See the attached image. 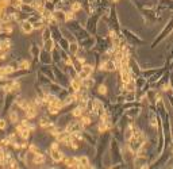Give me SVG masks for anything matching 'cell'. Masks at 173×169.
<instances>
[{
    "mask_svg": "<svg viewBox=\"0 0 173 169\" xmlns=\"http://www.w3.org/2000/svg\"><path fill=\"white\" fill-rule=\"evenodd\" d=\"M172 30H173V18L169 20V22H168V25L165 26V29L161 31V34H159V35L156 38V41L153 42V46H156V45L158 44V42H161L162 39L165 38V37H168V35H169V34L172 33Z\"/></svg>",
    "mask_w": 173,
    "mask_h": 169,
    "instance_id": "1",
    "label": "cell"
},
{
    "mask_svg": "<svg viewBox=\"0 0 173 169\" xmlns=\"http://www.w3.org/2000/svg\"><path fill=\"white\" fill-rule=\"evenodd\" d=\"M92 72H93V66L84 64V65L81 66V71H80V73H78V77L83 80V79H85V77H89V76H91Z\"/></svg>",
    "mask_w": 173,
    "mask_h": 169,
    "instance_id": "2",
    "label": "cell"
},
{
    "mask_svg": "<svg viewBox=\"0 0 173 169\" xmlns=\"http://www.w3.org/2000/svg\"><path fill=\"white\" fill-rule=\"evenodd\" d=\"M50 157H51V160H53L54 162H59V161H62V160H64L65 154L61 152V150H58V149H54V150H51V153H50Z\"/></svg>",
    "mask_w": 173,
    "mask_h": 169,
    "instance_id": "3",
    "label": "cell"
},
{
    "mask_svg": "<svg viewBox=\"0 0 173 169\" xmlns=\"http://www.w3.org/2000/svg\"><path fill=\"white\" fill-rule=\"evenodd\" d=\"M134 165L137 168H146L147 166V158H146V155H137V158L134 161Z\"/></svg>",
    "mask_w": 173,
    "mask_h": 169,
    "instance_id": "4",
    "label": "cell"
},
{
    "mask_svg": "<svg viewBox=\"0 0 173 169\" xmlns=\"http://www.w3.org/2000/svg\"><path fill=\"white\" fill-rule=\"evenodd\" d=\"M20 29L24 34H31L32 30H34V26H32V23L29 22V20H23V22L20 23Z\"/></svg>",
    "mask_w": 173,
    "mask_h": 169,
    "instance_id": "5",
    "label": "cell"
},
{
    "mask_svg": "<svg viewBox=\"0 0 173 169\" xmlns=\"http://www.w3.org/2000/svg\"><path fill=\"white\" fill-rule=\"evenodd\" d=\"M70 85H72V88H73L74 92H80L81 87H83V84H81V79H80V77H77V79H72Z\"/></svg>",
    "mask_w": 173,
    "mask_h": 169,
    "instance_id": "6",
    "label": "cell"
},
{
    "mask_svg": "<svg viewBox=\"0 0 173 169\" xmlns=\"http://www.w3.org/2000/svg\"><path fill=\"white\" fill-rule=\"evenodd\" d=\"M81 84H83L84 88H86V89H91V88L95 85V80L91 79V77H85V79L81 80Z\"/></svg>",
    "mask_w": 173,
    "mask_h": 169,
    "instance_id": "7",
    "label": "cell"
},
{
    "mask_svg": "<svg viewBox=\"0 0 173 169\" xmlns=\"http://www.w3.org/2000/svg\"><path fill=\"white\" fill-rule=\"evenodd\" d=\"M37 108H35V106H31L30 104L29 107H27V110H26V115H27V118L29 119H32V118H35L37 116Z\"/></svg>",
    "mask_w": 173,
    "mask_h": 169,
    "instance_id": "8",
    "label": "cell"
},
{
    "mask_svg": "<svg viewBox=\"0 0 173 169\" xmlns=\"http://www.w3.org/2000/svg\"><path fill=\"white\" fill-rule=\"evenodd\" d=\"M137 89V84H135L134 80H130L129 83H124V91L127 92H135Z\"/></svg>",
    "mask_w": 173,
    "mask_h": 169,
    "instance_id": "9",
    "label": "cell"
},
{
    "mask_svg": "<svg viewBox=\"0 0 173 169\" xmlns=\"http://www.w3.org/2000/svg\"><path fill=\"white\" fill-rule=\"evenodd\" d=\"M32 162L37 164V165H39V164H43V162H45V155L41 154L39 152L34 153V158H32Z\"/></svg>",
    "mask_w": 173,
    "mask_h": 169,
    "instance_id": "10",
    "label": "cell"
},
{
    "mask_svg": "<svg viewBox=\"0 0 173 169\" xmlns=\"http://www.w3.org/2000/svg\"><path fill=\"white\" fill-rule=\"evenodd\" d=\"M132 135H134V128H132V126L130 125L129 127L126 128V131H124V139H126V141L129 142L130 139L132 138Z\"/></svg>",
    "mask_w": 173,
    "mask_h": 169,
    "instance_id": "11",
    "label": "cell"
},
{
    "mask_svg": "<svg viewBox=\"0 0 173 169\" xmlns=\"http://www.w3.org/2000/svg\"><path fill=\"white\" fill-rule=\"evenodd\" d=\"M78 164H80L81 168H86V166H89V158L86 155H81L78 158Z\"/></svg>",
    "mask_w": 173,
    "mask_h": 169,
    "instance_id": "12",
    "label": "cell"
},
{
    "mask_svg": "<svg viewBox=\"0 0 173 169\" xmlns=\"http://www.w3.org/2000/svg\"><path fill=\"white\" fill-rule=\"evenodd\" d=\"M11 46V42L8 39H4V41H0V50L2 52H7Z\"/></svg>",
    "mask_w": 173,
    "mask_h": 169,
    "instance_id": "13",
    "label": "cell"
},
{
    "mask_svg": "<svg viewBox=\"0 0 173 169\" xmlns=\"http://www.w3.org/2000/svg\"><path fill=\"white\" fill-rule=\"evenodd\" d=\"M39 125L42 126V127L47 128L49 126L51 125V122H50V119H49L47 116H42V118H41V120H39Z\"/></svg>",
    "mask_w": 173,
    "mask_h": 169,
    "instance_id": "14",
    "label": "cell"
},
{
    "mask_svg": "<svg viewBox=\"0 0 173 169\" xmlns=\"http://www.w3.org/2000/svg\"><path fill=\"white\" fill-rule=\"evenodd\" d=\"M59 107H57V106H54V104H49V112L50 114H53V115H57L59 112Z\"/></svg>",
    "mask_w": 173,
    "mask_h": 169,
    "instance_id": "15",
    "label": "cell"
},
{
    "mask_svg": "<svg viewBox=\"0 0 173 169\" xmlns=\"http://www.w3.org/2000/svg\"><path fill=\"white\" fill-rule=\"evenodd\" d=\"M83 111H84V110L81 108V107H76V108L72 111V115H73V116H76V118H78V116L83 115Z\"/></svg>",
    "mask_w": 173,
    "mask_h": 169,
    "instance_id": "16",
    "label": "cell"
},
{
    "mask_svg": "<svg viewBox=\"0 0 173 169\" xmlns=\"http://www.w3.org/2000/svg\"><path fill=\"white\" fill-rule=\"evenodd\" d=\"M18 106L20 107V108H23V110H27V107H29L30 104L27 103L24 99H18Z\"/></svg>",
    "mask_w": 173,
    "mask_h": 169,
    "instance_id": "17",
    "label": "cell"
},
{
    "mask_svg": "<svg viewBox=\"0 0 173 169\" xmlns=\"http://www.w3.org/2000/svg\"><path fill=\"white\" fill-rule=\"evenodd\" d=\"M18 114H16V111H11L10 112V120H11V123H16L18 122Z\"/></svg>",
    "mask_w": 173,
    "mask_h": 169,
    "instance_id": "18",
    "label": "cell"
},
{
    "mask_svg": "<svg viewBox=\"0 0 173 169\" xmlns=\"http://www.w3.org/2000/svg\"><path fill=\"white\" fill-rule=\"evenodd\" d=\"M69 50H70V53H72V54H76V53H77V50H78L77 44H76V42L70 44V45H69Z\"/></svg>",
    "mask_w": 173,
    "mask_h": 169,
    "instance_id": "19",
    "label": "cell"
},
{
    "mask_svg": "<svg viewBox=\"0 0 173 169\" xmlns=\"http://www.w3.org/2000/svg\"><path fill=\"white\" fill-rule=\"evenodd\" d=\"M29 66H30L29 61H22V62L19 64V68L18 69H29Z\"/></svg>",
    "mask_w": 173,
    "mask_h": 169,
    "instance_id": "20",
    "label": "cell"
},
{
    "mask_svg": "<svg viewBox=\"0 0 173 169\" xmlns=\"http://www.w3.org/2000/svg\"><path fill=\"white\" fill-rule=\"evenodd\" d=\"M80 8H81L80 3H78V2H73V3H72V11L76 12V11H78Z\"/></svg>",
    "mask_w": 173,
    "mask_h": 169,
    "instance_id": "21",
    "label": "cell"
},
{
    "mask_svg": "<svg viewBox=\"0 0 173 169\" xmlns=\"http://www.w3.org/2000/svg\"><path fill=\"white\" fill-rule=\"evenodd\" d=\"M74 18V12L69 11V12H65V20H72Z\"/></svg>",
    "mask_w": 173,
    "mask_h": 169,
    "instance_id": "22",
    "label": "cell"
},
{
    "mask_svg": "<svg viewBox=\"0 0 173 169\" xmlns=\"http://www.w3.org/2000/svg\"><path fill=\"white\" fill-rule=\"evenodd\" d=\"M0 164H2V165L5 164V153L3 152L2 149H0Z\"/></svg>",
    "mask_w": 173,
    "mask_h": 169,
    "instance_id": "23",
    "label": "cell"
},
{
    "mask_svg": "<svg viewBox=\"0 0 173 169\" xmlns=\"http://www.w3.org/2000/svg\"><path fill=\"white\" fill-rule=\"evenodd\" d=\"M99 93L105 95V93H107V87H105V85H100V87H99Z\"/></svg>",
    "mask_w": 173,
    "mask_h": 169,
    "instance_id": "24",
    "label": "cell"
},
{
    "mask_svg": "<svg viewBox=\"0 0 173 169\" xmlns=\"http://www.w3.org/2000/svg\"><path fill=\"white\" fill-rule=\"evenodd\" d=\"M29 150H30L31 153H37V152H38V147L35 146V145H30V146H29Z\"/></svg>",
    "mask_w": 173,
    "mask_h": 169,
    "instance_id": "25",
    "label": "cell"
},
{
    "mask_svg": "<svg viewBox=\"0 0 173 169\" xmlns=\"http://www.w3.org/2000/svg\"><path fill=\"white\" fill-rule=\"evenodd\" d=\"M5 126H7V123H5L4 119H0V130H4Z\"/></svg>",
    "mask_w": 173,
    "mask_h": 169,
    "instance_id": "26",
    "label": "cell"
},
{
    "mask_svg": "<svg viewBox=\"0 0 173 169\" xmlns=\"http://www.w3.org/2000/svg\"><path fill=\"white\" fill-rule=\"evenodd\" d=\"M50 149H51V150L58 149V142H53V143H51V146H50Z\"/></svg>",
    "mask_w": 173,
    "mask_h": 169,
    "instance_id": "27",
    "label": "cell"
},
{
    "mask_svg": "<svg viewBox=\"0 0 173 169\" xmlns=\"http://www.w3.org/2000/svg\"><path fill=\"white\" fill-rule=\"evenodd\" d=\"M168 99L170 100V104L173 106V95H168Z\"/></svg>",
    "mask_w": 173,
    "mask_h": 169,
    "instance_id": "28",
    "label": "cell"
}]
</instances>
